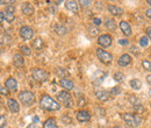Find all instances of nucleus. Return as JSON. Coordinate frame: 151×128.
I'll use <instances>...</instances> for the list:
<instances>
[{
	"mask_svg": "<svg viewBox=\"0 0 151 128\" xmlns=\"http://www.w3.org/2000/svg\"><path fill=\"white\" fill-rule=\"evenodd\" d=\"M40 106L47 111H58L60 108L59 103H57L56 100H54V99H52L50 95H48V94L42 95V98H41V100H40Z\"/></svg>",
	"mask_w": 151,
	"mask_h": 128,
	"instance_id": "f257e3e1",
	"label": "nucleus"
},
{
	"mask_svg": "<svg viewBox=\"0 0 151 128\" xmlns=\"http://www.w3.org/2000/svg\"><path fill=\"white\" fill-rule=\"evenodd\" d=\"M19 99L24 106H30L35 101V95L30 91H22L19 93Z\"/></svg>",
	"mask_w": 151,
	"mask_h": 128,
	"instance_id": "f03ea898",
	"label": "nucleus"
},
{
	"mask_svg": "<svg viewBox=\"0 0 151 128\" xmlns=\"http://www.w3.org/2000/svg\"><path fill=\"white\" fill-rule=\"evenodd\" d=\"M57 99L60 104H63L65 107H72L73 106V100L72 97L68 91H60L57 94Z\"/></svg>",
	"mask_w": 151,
	"mask_h": 128,
	"instance_id": "7ed1b4c3",
	"label": "nucleus"
},
{
	"mask_svg": "<svg viewBox=\"0 0 151 128\" xmlns=\"http://www.w3.org/2000/svg\"><path fill=\"white\" fill-rule=\"evenodd\" d=\"M95 53H96L98 58L100 59V62H102L104 64H109V63L113 61L112 54H109L108 51H106V50H104V49H101V48H96Z\"/></svg>",
	"mask_w": 151,
	"mask_h": 128,
	"instance_id": "20e7f679",
	"label": "nucleus"
},
{
	"mask_svg": "<svg viewBox=\"0 0 151 128\" xmlns=\"http://www.w3.org/2000/svg\"><path fill=\"white\" fill-rule=\"evenodd\" d=\"M32 74H33V77H34V79H35V80L41 82V83L47 82V80H48V78H49V73L47 72V71H44L43 69H38V68L33 69Z\"/></svg>",
	"mask_w": 151,
	"mask_h": 128,
	"instance_id": "39448f33",
	"label": "nucleus"
},
{
	"mask_svg": "<svg viewBox=\"0 0 151 128\" xmlns=\"http://www.w3.org/2000/svg\"><path fill=\"white\" fill-rule=\"evenodd\" d=\"M20 36L22 37L23 40H32L33 36H34V30L28 27V26H22L19 30Z\"/></svg>",
	"mask_w": 151,
	"mask_h": 128,
	"instance_id": "423d86ee",
	"label": "nucleus"
},
{
	"mask_svg": "<svg viewBox=\"0 0 151 128\" xmlns=\"http://www.w3.org/2000/svg\"><path fill=\"white\" fill-rule=\"evenodd\" d=\"M14 12H15L14 7H13V6H8L4 12H0V13L2 14L4 19H5L7 22H11V21L14 20Z\"/></svg>",
	"mask_w": 151,
	"mask_h": 128,
	"instance_id": "0eeeda50",
	"label": "nucleus"
},
{
	"mask_svg": "<svg viewBox=\"0 0 151 128\" xmlns=\"http://www.w3.org/2000/svg\"><path fill=\"white\" fill-rule=\"evenodd\" d=\"M98 43H99V46H101L104 48H107L112 44V37L107 35V34H102L98 38Z\"/></svg>",
	"mask_w": 151,
	"mask_h": 128,
	"instance_id": "6e6552de",
	"label": "nucleus"
},
{
	"mask_svg": "<svg viewBox=\"0 0 151 128\" xmlns=\"http://www.w3.org/2000/svg\"><path fill=\"white\" fill-rule=\"evenodd\" d=\"M76 116H77V120L80 121V122H86V121H88L91 119V114L87 111H84V110L78 111L77 114H76Z\"/></svg>",
	"mask_w": 151,
	"mask_h": 128,
	"instance_id": "1a4fd4ad",
	"label": "nucleus"
},
{
	"mask_svg": "<svg viewBox=\"0 0 151 128\" xmlns=\"http://www.w3.org/2000/svg\"><path fill=\"white\" fill-rule=\"evenodd\" d=\"M59 84H60V86H62L65 91L73 90V88H75L73 82H72V80H70V79H68V78H62V79L59 80Z\"/></svg>",
	"mask_w": 151,
	"mask_h": 128,
	"instance_id": "9d476101",
	"label": "nucleus"
},
{
	"mask_svg": "<svg viewBox=\"0 0 151 128\" xmlns=\"http://www.w3.org/2000/svg\"><path fill=\"white\" fill-rule=\"evenodd\" d=\"M130 63H132V56L128 55V54H123L119 58V61H117V64L120 67H127Z\"/></svg>",
	"mask_w": 151,
	"mask_h": 128,
	"instance_id": "9b49d317",
	"label": "nucleus"
},
{
	"mask_svg": "<svg viewBox=\"0 0 151 128\" xmlns=\"http://www.w3.org/2000/svg\"><path fill=\"white\" fill-rule=\"evenodd\" d=\"M7 106H8V108L12 113H18L20 111L19 104H18V101L15 99H8L7 100Z\"/></svg>",
	"mask_w": 151,
	"mask_h": 128,
	"instance_id": "f8f14e48",
	"label": "nucleus"
},
{
	"mask_svg": "<svg viewBox=\"0 0 151 128\" xmlns=\"http://www.w3.org/2000/svg\"><path fill=\"white\" fill-rule=\"evenodd\" d=\"M5 86L7 88V90H11V91L15 92L18 90V82L14 79V78H8L7 80H6V84H5Z\"/></svg>",
	"mask_w": 151,
	"mask_h": 128,
	"instance_id": "ddd939ff",
	"label": "nucleus"
},
{
	"mask_svg": "<svg viewBox=\"0 0 151 128\" xmlns=\"http://www.w3.org/2000/svg\"><path fill=\"white\" fill-rule=\"evenodd\" d=\"M122 119L124 120V122L129 126V127H135L136 126V122H135V118L132 114H129V113H124L122 114Z\"/></svg>",
	"mask_w": 151,
	"mask_h": 128,
	"instance_id": "4468645a",
	"label": "nucleus"
},
{
	"mask_svg": "<svg viewBox=\"0 0 151 128\" xmlns=\"http://www.w3.org/2000/svg\"><path fill=\"white\" fill-rule=\"evenodd\" d=\"M120 28H121V30H122V33L126 35V36H130L132 33V27L129 26V23L128 22H126V21H121L120 22Z\"/></svg>",
	"mask_w": 151,
	"mask_h": 128,
	"instance_id": "2eb2a0df",
	"label": "nucleus"
},
{
	"mask_svg": "<svg viewBox=\"0 0 151 128\" xmlns=\"http://www.w3.org/2000/svg\"><path fill=\"white\" fill-rule=\"evenodd\" d=\"M65 7H66L69 11H71L72 13H78V11H79L78 2H77V1H73V0L66 1V2H65Z\"/></svg>",
	"mask_w": 151,
	"mask_h": 128,
	"instance_id": "dca6fc26",
	"label": "nucleus"
},
{
	"mask_svg": "<svg viewBox=\"0 0 151 128\" xmlns=\"http://www.w3.org/2000/svg\"><path fill=\"white\" fill-rule=\"evenodd\" d=\"M21 9H22V12H23L24 15H32L34 13V6L30 2H24L22 5Z\"/></svg>",
	"mask_w": 151,
	"mask_h": 128,
	"instance_id": "f3484780",
	"label": "nucleus"
},
{
	"mask_svg": "<svg viewBox=\"0 0 151 128\" xmlns=\"http://www.w3.org/2000/svg\"><path fill=\"white\" fill-rule=\"evenodd\" d=\"M32 47L35 49V50H42L43 48H44V42H43V40L41 38V37H37V38H35L33 42H32Z\"/></svg>",
	"mask_w": 151,
	"mask_h": 128,
	"instance_id": "a211bd4d",
	"label": "nucleus"
},
{
	"mask_svg": "<svg viewBox=\"0 0 151 128\" xmlns=\"http://www.w3.org/2000/svg\"><path fill=\"white\" fill-rule=\"evenodd\" d=\"M108 11L113 15H121V14H123V9L120 8L119 6H115V5H108Z\"/></svg>",
	"mask_w": 151,
	"mask_h": 128,
	"instance_id": "6ab92c4d",
	"label": "nucleus"
},
{
	"mask_svg": "<svg viewBox=\"0 0 151 128\" xmlns=\"http://www.w3.org/2000/svg\"><path fill=\"white\" fill-rule=\"evenodd\" d=\"M95 95H96V99L98 100H100V101H107L108 99H109V93L107 91H98L95 93Z\"/></svg>",
	"mask_w": 151,
	"mask_h": 128,
	"instance_id": "aec40b11",
	"label": "nucleus"
},
{
	"mask_svg": "<svg viewBox=\"0 0 151 128\" xmlns=\"http://www.w3.org/2000/svg\"><path fill=\"white\" fill-rule=\"evenodd\" d=\"M13 62H14L15 67H22V65L24 64V59H23L22 55H20V54L14 55V57H13Z\"/></svg>",
	"mask_w": 151,
	"mask_h": 128,
	"instance_id": "412c9836",
	"label": "nucleus"
},
{
	"mask_svg": "<svg viewBox=\"0 0 151 128\" xmlns=\"http://www.w3.org/2000/svg\"><path fill=\"white\" fill-rule=\"evenodd\" d=\"M43 128H58V127H57L55 119L50 118V119L45 120V122H44V125H43Z\"/></svg>",
	"mask_w": 151,
	"mask_h": 128,
	"instance_id": "4be33fe9",
	"label": "nucleus"
},
{
	"mask_svg": "<svg viewBox=\"0 0 151 128\" xmlns=\"http://www.w3.org/2000/svg\"><path fill=\"white\" fill-rule=\"evenodd\" d=\"M130 86L135 90H139L142 88V82L139 79H137V78H134V79L130 80Z\"/></svg>",
	"mask_w": 151,
	"mask_h": 128,
	"instance_id": "5701e85b",
	"label": "nucleus"
},
{
	"mask_svg": "<svg viewBox=\"0 0 151 128\" xmlns=\"http://www.w3.org/2000/svg\"><path fill=\"white\" fill-rule=\"evenodd\" d=\"M106 28L107 29H109V30H115L116 29V22H115V20L113 19H108L107 21H106Z\"/></svg>",
	"mask_w": 151,
	"mask_h": 128,
	"instance_id": "b1692460",
	"label": "nucleus"
},
{
	"mask_svg": "<svg viewBox=\"0 0 151 128\" xmlns=\"http://www.w3.org/2000/svg\"><path fill=\"white\" fill-rule=\"evenodd\" d=\"M55 32H56L58 35H64V34L66 33V28H65V27H63V26H56Z\"/></svg>",
	"mask_w": 151,
	"mask_h": 128,
	"instance_id": "393cba45",
	"label": "nucleus"
},
{
	"mask_svg": "<svg viewBox=\"0 0 151 128\" xmlns=\"http://www.w3.org/2000/svg\"><path fill=\"white\" fill-rule=\"evenodd\" d=\"M21 53L23 54V55L26 56H29L30 54H32V50H30V48L29 47H27V46H21Z\"/></svg>",
	"mask_w": 151,
	"mask_h": 128,
	"instance_id": "a878e982",
	"label": "nucleus"
},
{
	"mask_svg": "<svg viewBox=\"0 0 151 128\" xmlns=\"http://www.w3.org/2000/svg\"><path fill=\"white\" fill-rule=\"evenodd\" d=\"M139 44H141L143 48L148 47V46H149V37H148V36L141 37V40H139Z\"/></svg>",
	"mask_w": 151,
	"mask_h": 128,
	"instance_id": "bb28decb",
	"label": "nucleus"
},
{
	"mask_svg": "<svg viewBox=\"0 0 151 128\" xmlns=\"http://www.w3.org/2000/svg\"><path fill=\"white\" fill-rule=\"evenodd\" d=\"M88 34L91 36H96L99 34V29L96 27H88Z\"/></svg>",
	"mask_w": 151,
	"mask_h": 128,
	"instance_id": "cd10ccee",
	"label": "nucleus"
},
{
	"mask_svg": "<svg viewBox=\"0 0 151 128\" xmlns=\"http://www.w3.org/2000/svg\"><path fill=\"white\" fill-rule=\"evenodd\" d=\"M57 74L59 76V77H62V78H64V76H68L69 73H68V71L65 70V69H63V68H58L56 70Z\"/></svg>",
	"mask_w": 151,
	"mask_h": 128,
	"instance_id": "c85d7f7f",
	"label": "nucleus"
},
{
	"mask_svg": "<svg viewBox=\"0 0 151 128\" xmlns=\"http://www.w3.org/2000/svg\"><path fill=\"white\" fill-rule=\"evenodd\" d=\"M123 78H124V76H123V73L121 72H116L114 74V79L116 80V82H122L123 80Z\"/></svg>",
	"mask_w": 151,
	"mask_h": 128,
	"instance_id": "c756f323",
	"label": "nucleus"
},
{
	"mask_svg": "<svg viewBox=\"0 0 151 128\" xmlns=\"http://www.w3.org/2000/svg\"><path fill=\"white\" fill-rule=\"evenodd\" d=\"M142 65H143V68H144L145 70L151 71V62H149V61H143V62H142Z\"/></svg>",
	"mask_w": 151,
	"mask_h": 128,
	"instance_id": "7c9ffc66",
	"label": "nucleus"
},
{
	"mask_svg": "<svg viewBox=\"0 0 151 128\" xmlns=\"http://www.w3.org/2000/svg\"><path fill=\"white\" fill-rule=\"evenodd\" d=\"M120 92H121V89H120L119 86H115V88H113V89L111 90L109 94H113V95H115V94H119Z\"/></svg>",
	"mask_w": 151,
	"mask_h": 128,
	"instance_id": "2f4dec72",
	"label": "nucleus"
},
{
	"mask_svg": "<svg viewBox=\"0 0 151 128\" xmlns=\"http://www.w3.org/2000/svg\"><path fill=\"white\" fill-rule=\"evenodd\" d=\"M0 94H2V95H8V90H7V88L5 86H2V85H0Z\"/></svg>",
	"mask_w": 151,
	"mask_h": 128,
	"instance_id": "473e14b6",
	"label": "nucleus"
},
{
	"mask_svg": "<svg viewBox=\"0 0 151 128\" xmlns=\"http://www.w3.org/2000/svg\"><path fill=\"white\" fill-rule=\"evenodd\" d=\"M134 108H135V111L137 112V114L144 111V107H143V106H142L141 104H138V105H135V106H134Z\"/></svg>",
	"mask_w": 151,
	"mask_h": 128,
	"instance_id": "72a5a7b5",
	"label": "nucleus"
},
{
	"mask_svg": "<svg viewBox=\"0 0 151 128\" xmlns=\"http://www.w3.org/2000/svg\"><path fill=\"white\" fill-rule=\"evenodd\" d=\"M134 118H135V122H136V126L141 125V122H142V119H141V116H139L138 114H135V115H134Z\"/></svg>",
	"mask_w": 151,
	"mask_h": 128,
	"instance_id": "f704fd0d",
	"label": "nucleus"
},
{
	"mask_svg": "<svg viewBox=\"0 0 151 128\" xmlns=\"http://www.w3.org/2000/svg\"><path fill=\"white\" fill-rule=\"evenodd\" d=\"M62 121H63V122H65V124H68V125H69V124H71V121H72V120H71V118H69V116H68V115H64V116H63V118H62Z\"/></svg>",
	"mask_w": 151,
	"mask_h": 128,
	"instance_id": "c9c22d12",
	"label": "nucleus"
},
{
	"mask_svg": "<svg viewBox=\"0 0 151 128\" xmlns=\"http://www.w3.org/2000/svg\"><path fill=\"white\" fill-rule=\"evenodd\" d=\"M5 125H6V119H5V116H4V115H1V114H0V128L4 127Z\"/></svg>",
	"mask_w": 151,
	"mask_h": 128,
	"instance_id": "e433bc0d",
	"label": "nucleus"
},
{
	"mask_svg": "<svg viewBox=\"0 0 151 128\" xmlns=\"http://www.w3.org/2000/svg\"><path fill=\"white\" fill-rule=\"evenodd\" d=\"M79 4H81V6H83V7H88V6L91 5V1H85V0H81V1H79Z\"/></svg>",
	"mask_w": 151,
	"mask_h": 128,
	"instance_id": "4c0bfd02",
	"label": "nucleus"
},
{
	"mask_svg": "<svg viewBox=\"0 0 151 128\" xmlns=\"http://www.w3.org/2000/svg\"><path fill=\"white\" fill-rule=\"evenodd\" d=\"M129 100H130V103L134 104V106H135V105H138V99H136V98H135V95H132Z\"/></svg>",
	"mask_w": 151,
	"mask_h": 128,
	"instance_id": "58836bf2",
	"label": "nucleus"
},
{
	"mask_svg": "<svg viewBox=\"0 0 151 128\" xmlns=\"http://www.w3.org/2000/svg\"><path fill=\"white\" fill-rule=\"evenodd\" d=\"M93 23H94L95 26H99V25H101V20L99 18H94L93 19Z\"/></svg>",
	"mask_w": 151,
	"mask_h": 128,
	"instance_id": "ea45409f",
	"label": "nucleus"
},
{
	"mask_svg": "<svg viewBox=\"0 0 151 128\" xmlns=\"http://www.w3.org/2000/svg\"><path fill=\"white\" fill-rule=\"evenodd\" d=\"M119 43H120L121 46H126V44H128V40H124V38L119 40Z\"/></svg>",
	"mask_w": 151,
	"mask_h": 128,
	"instance_id": "a19ab883",
	"label": "nucleus"
},
{
	"mask_svg": "<svg viewBox=\"0 0 151 128\" xmlns=\"http://www.w3.org/2000/svg\"><path fill=\"white\" fill-rule=\"evenodd\" d=\"M147 34H148V37L151 40V27H148V28H147Z\"/></svg>",
	"mask_w": 151,
	"mask_h": 128,
	"instance_id": "79ce46f5",
	"label": "nucleus"
},
{
	"mask_svg": "<svg viewBox=\"0 0 151 128\" xmlns=\"http://www.w3.org/2000/svg\"><path fill=\"white\" fill-rule=\"evenodd\" d=\"M147 17L151 19V8H149V9H147Z\"/></svg>",
	"mask_w": 151,
	"mask_h": 128,
	"instance_id": "37998d69",
	"label": "nucleus"
},
{
	"mask_svg": "<svg viewBox=\"0 0 151 128\" xmlns=\"http://www.w3.org/2000/svg\"><path fill=\"white\" fill-rule=\"evenodd\" d=\"M147 82H148V83L151 85V74H149V76L147 77Z\"/></svg>",
	"mask_w": 151,
	"mask_h": 128,
	"instance_id": "c03bdc74",
	"label": "nucleus"
},
{
	"mask_svg": "<svg viewBox=\"0 0 151 128\" xmlns=\"http://www.w3.org/2000/svg\"><path fill=\"white\" fill-rule=\"evenodd\" d=\"M27 128H38V127H37V126H35L34 124H32V125H29V126H28Z\"/></svg>",
	"mask_w": 151,
	"mask_h": 128,
	"instance_id": "a18cd8bd",
	"label": "nucleus"
},
{
	"mask_svg": "<svg viewBox=\"0 0 151 128\" xmlns=\"http://www.w3.org/2000/svg\"><path fill=\"white\" fill-rule=\"evenodd\" d=\"M4 20H5V19H4V17H2V14L0 13V23H1V22H4Z\"/></svg>",
	"mask_w": 151,
	"mask_h": 128,
	"instance_id": "49530a36",
	"label": "nucleus"
},
{
	"mask_svg": "<svg viewBox=\"0 0 151 128\" xmlns=\"http://www.w3.org/2000/svg\"><path fill=\"white\" fill-rule=\"evenodd\" d=\"M34 121H35V122H37V121H38V118H37V116H35V118H34Z\"/></svg>",
	"mask_w": 151,
	"mask_h": 128,
	"instance_id": "de8ad7c7",
	"label": "nucleus"
},
{
	"mask_svg": "<svg viewBox=\"0 0 151 128\" xmlns=\"http://www.w3.org/2000/svg\"><path fill=\"white\" fill-rule=\"evenodd\" d=\"M113 128H123V127H121V126H115V127H113Z\"/></svg>",
	"mask_w": 151,
	"mask_h": 128,
	"instance_id": "09e8293b",
	"label": "nucleus"
},
{
	"mask_svg": "<svg viewBox=\"0 0 151 128\" xmlns=\"http://www.w3.org/2000/svg\"><path fill=\"white\" fill-rule=\"evenodd\" d=\"M148 4H149V5L151 6V0H148Z\"/></svg>",
	"mask_w": 151,
	"mask_h": 128,
	"instance_id": "8fccbe9b",
	"label": "nucleus"
}]
</instances>
